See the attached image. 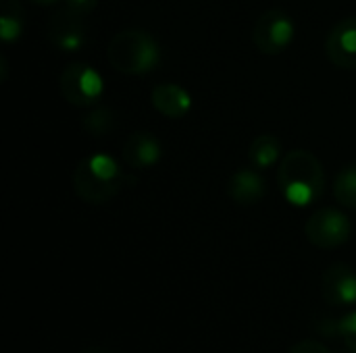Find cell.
I'll list each match as a JSON object with an SVG mask.
<instances>
[{"instance_id":"obj_1","label":"cell","mask_w":356,"mask_h":353,"mask_svg":"<svg viewBox=\"0 0 356 353\" xmlns=\"http://www.w3.org/2000/svg\"><path fill=\"white\" fill-rule=\"evenodd\" d=\"M277 183L292 206L305 208L321 198L325 189V171L313 152L292 150L277 166Z\"/></svg>"},{"instance_id":"obj_2","label":"cell","mask_w":356,"mask_h":353,"mask_svg":"<svg viewBox=\"0 0 356 353\" xmlns=\"http://www.w3.org/2000/svg\"><path fill=\"white\" fill-rule=\"evenodd\" d=\"M125 183V175L117 160L104 152L86 156L77 162L73 171V187L79 200L86 204L98 206L113 200L121 185Z\"/></svg>"},{"instance_id":"obj_3","label":"cell","mask_w":356,"mask_h":353,"mask_svg":"<svg viewBox=\"0 0 356 353\" xmlns=\"http://www.w3.org/2000/svg\"><path fill=\"white\" fill-rule=\"evenodd\" d=\"M106 58L119 73L146 75L161 64V46L144 29H125L111 37Z\"/></svg>"},{"instance_id":"obj_4","label":"cell","mask_w":356,"mask_h":353,"mask_svg":"<svg viewBox=\"0 0 356 353\" xmlns=\"http://www.w3.org/2000/svg\"><path fill=\"white\" fill-rule=\"evenodd\" d=\"M60 96L77 108H90L100 102L104 81L100 73L88 62H71L63 69L58 79Z\"/></svg>"},{"instance_id":"obj_5","label":"cell","mask_w":356,"mask_h":353,"mask_svg":"<svg viewBox=\"0 0 356 353\" xmlns=\"http://www.w3.org/2000/svg\"><path fill=\"white\" fill-rule=\"evenodd\" d=\"M296 35V25L290 19L288 12L271 8L263 12L252 29V42L259 48V52L267 56H277L282 54L294 40Z\"/></svg>"},{"instance_id":"obj_6","label":"cell","mask_w":356,"mask_h":353,"mask_svg":"<svg viewBox=\"0 0 356 353\" xmlns=\"http://www.w3.org/2000/svg\"><path fill=\"white\" fill-rule=\"evenodd\" d=\"M307 239L321 250H334L344 246L353 235L350 218L336 208H321L311 214L305 225Z\"/></svg>"},{"instance_id":"obj_7","label":"cell","mask_w":356,"mask_h":353,"mask_svg":"<svg viewBox=\"0 0 356 353\" xmlns=\"http://www.w3.org/2000/svg\"><path fill=\"white\" fill-rule=\"evenodd\" d=\"M323 300L334 308H348L356 304V270L350 264L336 262L327 266L321 279Z\"/></svg>"},{"instance_id":"obj_8","label":"cell","mask_w":356,"mask_h":353,"mask_svg":"<svg viewBox=\"0 0 356 353\" xmlns=\"http://www.w3.org/2000/svg\"><path fill=\"white\" fill-rule=\"evenodd\" d=\"M48 40L63 52H77L86 44L83 17L69 8L54 12L48 23Z\"/></svg>"},{"instance_id":"obj_9","label":"cell","mask_w":356,"mask_h":353,"mask_svg":"<svg viewBox=\"0 0 356 353\" xmlns=\"http://www.w3.org/2000/svg\"><path fill=\"white\" fill-rule=\"evenodd\" d=\"M327 58L340 69H356V17L342 19L327 35Z\"/></svg>"},{"instance_id":"obj_10","label":"cell","mask_w":356,"mask_h":353,"mask_svg":"<svg viewBox=\"0 0 356 353\" xmlns=\"http://www.w3.org/2000/svg\"><path fill=\"white\" fill-rule=\"evenodd\" d=\"M163 156L161 141L154 137V133L148 131H136L131 133L123 144V160L129 169H152Z\"/></svg>"},{"instance_id":"obj_11","label":"cell","mask_w":356,"mask_h":353,"mask_svg":"<svg viewBox=\"0 0 356 353\" xmlns=\"http://www.w3.org/2000/svg\"><path fill=\"white\" fill-rule=\"evenodd\" d=\"M267 193L265 179L261 177L259 169H240L227 181V196L238 206H254Z\"/></svg>"},{"instance_id":"obj_12","label":"cell","mask_w":356,"mask_h":353,"mask_svg":"<svg viewBox=\"0 0 356 353\" xmlns=\"http://www.w3.org/2000/svg\"><path fill=\"white\" fill-rule=\"evenodd\" d=\"M152 106L167 119H184L192 110V96L177 83H159L150 92Z\"/></svg>"},{"instance_id":"obj_13","label":"cell","mask_w":356,"mask_h":353,"mask_svg":"<svg viewBox=\"0 0 356 353\" xmlns=\"http://www.w3.org/2000/svg\"><path fill=\"white\" fill-rule=\"evenodd\" d=\"M282 139L271 135V133H265V135H257L248 148V160L254 169L259 171H265V169H271L275 166L277 162H282Z\"/></svg>"},{"instance_id":"obj_14","label":"cell","mask_w":356,"mask_h":353,"mask_svg":"<svg viewBox=\"0 0 356 353\" xmlns=\"http://www.w3.org/2000/svg\"><path fill=\"white\" fill-rule=\"evenodd\" d=\"M23 33V10L17 0H2L0 10V37L10 44L17 42Z\"/></svg>"},{"instance_id":"obj_15","label":"cell","mask_w":356,"mask_h":353,"mask_svg":"<svg viewBox=\"0 0 356 353\" xmlns=\"http://www.w3.org/2000/svg\"><path fill=\"white\" fill-rule=\"evenodd\" d=\"M334 196L340 206L348 210H356V162L346 164L338 173L336 183H334Z\"/></svg>"},{"instance_id":"obj_16","label":"cell","mask_w":356,"mask_h":353,"mask_svg":"<svg viewBox=\"0 0 356 353\" xmlns=\"http://www.w3.org/2000/svg\"><path fill=\"white\" fill-rule=\"evenodd\" d=\"M113 127H115L113 112H111L106 106L94 108V110L83 119V129H86L92 137H102V135L111 133Z\"/></svg>"},{"instance_id":"obj_17","label":"cell","mask_w":356,"mask_h":353,"mask_svg":"<svg viewBox=\"0 0 356 353\" xmlns=\"http://www.w3.org/2000/svg\"><path fill=\"white\" fill-rule=\"evenodd\" d=\"M336 333L342 337L346 347L356 353V310L350 312V314H346V316H342L336 322Z\"/></svg>"},{"instance_id":"obj_18","label":"cell","mask_w":356,"mask_h":353,"mask_svg":"<svg viewBox=\"0 0 356 353\" xmlns=\"http://www.w3.org/2000/svg\"><path fill=\"white\" fill-rule=\"evenodd\" d=\"M290 353H332V350H330L327 345L315 341V339H305V341L296 343V345L290 350Z\"/></svg>"},{"instance_id":"obj_19","label":"cell","mask_w":356,"mask_h":353,"mask_svg":"<svg viewBox=\"0 0 356 353\" xmlns=\"http://www.w3.org/2000/svg\"><path fill=\"white\" fill-rule=\"evenodd\" d=\"M98 6V0H65V8L77 12V15H88Z\"/></svg>"},{"instance_id":"obj_20","label":"cell","mask_w":356,"mask_h":353,"mask_svg":"<svg viewBox=\"0 0 356 353\" xmlns=\"http://www.w3.org/2000/svg\"><path fill=\"white\" fill-rule=\"evenodd\" d=\"M81 353H113L111 350H106V347H102V345H90V347H86Z\"/></svg>"},{"instance_id":"obj_21","label":"cell","mask_w":356,"mask_h":353,"mask_svg":"<svg viewBox=\"0 0 356 353\" xmlns=\"http://www.w3.org/2000/svg\"><path fill=\"white\" fill-rule=\"evenodd\" d=\"M29 2L40 4V6H48V4H54V2H58V0H29Z\"/></svg>"}]
</instances>
